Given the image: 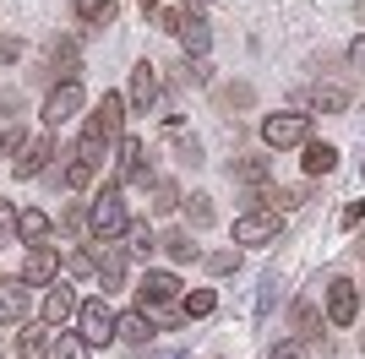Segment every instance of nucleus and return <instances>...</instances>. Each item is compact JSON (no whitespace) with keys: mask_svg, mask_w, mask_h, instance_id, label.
I'll return each mask as SVG.
<instances>
[{"mask_svg":"<svg viewBox=\"0 0 365 359\" xmlns=\"http://www.w3.org/2000/svg\"><path fill=\"white\" fill-rule=\"evenodd\" d=\"M120 131H125V98H120V93H104V98H98V109L88 115V125H82L76 158L98 169V164H104V152L120 142Z\"/></svg>","mask_w":365,"mask_h":359,"instance_id":"nucleus-1","label":"nucleus"},{"mask_svg":"<svg viewBox=\"0 0 365 359\" xmlns=\"http://www.w3.org/2000/svg\"><path fill=\"white\" fill-rule=\"evenodd\" d=\"M125 229H131V212H125L120 185H104V191L88 202V234L93 239H120Z\"/></svg>","mask_w":365,"mask_h":359,"instance_id":"nucleus-2","label":"nucleus"},{"mask_svg":"<svg viewBox=\"0 0 365 359\" xmlns=\"http://www.w3.org/2000/svg\"><path fill=\"white\" fill-rule=\"evenodd\" d=\"M76 332H82V343H88V348H98V343H109V338H120V316L109 311L104 299H82Z\"/></svg>","mask_w":365,"mask_h":359,"instance_id":"nucleus-3","label":"nucleus"},{"mask_svg":"<svg viewBox=\"0 0 365 359\" xmlns=\"http://www.w3.org/2000/svg\"><path fill=\"white\" fill-rule=\"evenodd\" d=\"M262 142L267 147H305L311 142V120L305 115H267L262 120Z\"/></svg>","mask_w":365,"mask_h":359,"instance_id":"nucleus-4","label":"nucleus"},{"mask_svg":"<svg viewBox=\"0 0 365 359\" xmlns=\"http://www.w3.org/2000/svg\"><path fill=\"white\" fill-rule=\"evenodd\" d=\"M278 239V212L273 207H251L235 218V245H267Z\"/></svg>","mask_w":365,"mask_h":359,"instance_id":"nucleus-5","label":"nucleus"},{"mask_svg":"<svg viewBox=\"0 0 365 359\" xmlns=\"http://www.w3.org/2000/svg\"><path fill=\"white\" fill-rule=\"evenodd\" d=\"M76 109H82V88H76V82H55L49 98H44V125L61 131L66 120H76Z\"/></svg>","mask_w":365,"mask_h":359,"instance_id":"nucleus-6","label":"nucleus"},{"mask_svg":"<svg viewBox=\"0 0 365 359\" xmlns=\"http://www.w3.org/2000/svg\"><path fill=\"white\" fill-rule=\"evenodd\" d=\"M354 316H360L354 283L349 278H333V283H327V321H333V327H354Z\"/></svg>","mask_w":365,"mask_h":359,"instance_id":"nucleus-7","label":"nucleus"},{"mask_svg":"<svg viewBox=\"0 0 365 359\" xmlns=\"http://www.w3.org/2000/svg\"><path fill=\"white\" fill-rule=\"evenodd\" d=\"M93 272H98V283L109 288H120L125 283V256L115 251V239H93Z\"/></svg>","mask_w":365,"mask_h":359,"instance_id":"nucleus-8","label":"nucleus"},{"mask_svg":"<svg viewBox=\"0 0 365 359\" xmlns=\"http://www.w3.org/2000/svg\"><path fill=\"white\" fill-rule=\"evenodd\" d=\"M55 272H61L55 245H33L28 261H22V283H28V288H44V283H55Z\"/></svg>","mask_w":365,"mask_h":359,"instance_id":"nucleus-9","label":"nucleus"},{"mask_svg":"<svg viewBox=\"0 0 365 359\" xmlns=\"http://www.w3.org/2000/svg\"><path fill=\"white\" fill-rule=\"evenodd\" d=\"M131 180H148V147L137 136H120V169H115V185H131Z\"/></svg>","mask_w":365,"mask_h":359,"instance_id":"nucleus-10","label":"nucleus"},{"mask_svg":"<svg viewBox=\"0 0 365 359\" xmlns=\"http://www.w3.org/2000/svg\"><path fill=\"white\" fill-rule=\"evenodd\" d=\"M28 283L22 278H0V321H22L28 327Z\"/></svg>","mask_w":365,"mask_h":359,"instance_id":"nucleus-11","label":"nucleus"},{"mask_svg":"<svg viewBox=\"0 0 365 359\" xmlns=\"http://www.w3.org/2000/svg\"><path fill=\"white\" fill-rule=\"evenodd\" d=\"M76 311H82V299H76L66 283L44 294V327H61L66 332V321H76Z\"/></svg>","mask_w":365,"mask_h":359,"instance_id":"nucleus-12","label":"nucleus"},{"mask_svg":"<svg viewBox=\"0 0 365 359\" xmlns=\"http://www.w3.org/2000/svg\"><path fill=\"white\" fill-rule=\"evenodd\" d=\"M49 158H55V131H44L38 142H28V147H22V158H16V175H22V180L44 175V169H49Z\"/></svg>","mask_w":365,"mask_h":359,"instance_id":"nucleus-13","label":"nucleus"},{"mask_svg":"<svg viewBox=\"0 0 365 359\" xmlns=\"http://www.w3.org/2000/svg\"><path fill=\"white\" fill-rule=\"evenodd\" d=\"M153 104H158V66H148V60H142L137 71H131V109H137V115H148Z\"/></svg>","mask_w":365,"mask_h":359,"instance_id":"nucleus-14","label":"nucleus"},{"mask_svg":"<svg viewBox=\"0 0 365 359\" xmlns=\"http://www.w3.org/2000/svg\"><path fill=\"white\" fill-rule=\"evenodd\" d=\"M142 305H169V299L180 294V278L175 272H142Z\"/></svg>","mask_w":365,"mask_h":359,"instance_id":"nucleus-15","label":"nucleus"},{"mask_svg":"<svg viewBox=\"0 0 365 359\" xmlns=\"http://www.w3.org/2000/svg\"><path fill=\"white\" fill-rule=\"evenodd\" d=\"M16 354H22V359H49V354H55V338H49L44 321H28V327H22V338H16Z\"/></svg>","mask_w":365,"mask_h":359,"instance_id":"nucleus-16","label":"nucleus"},{"mask_svg":"<svg viewBox=\"0 0 365 359\" xmlns=\"http://www.w3.org/2000/svg\"><path fill=\"white\" fill-rule=\"evenodd\" d=\"M49 212H38V207H22L16 212V239H28V245H49Z\"/></svg>","mask_w":365,"mask_h":359,"instance_id":"nucleus-17","label":"nucleus"},{"mask_svg":"<svg viewBox=\"0 0 365 359\" xmlns=\"http://www.w3.org/2000/svg\"><path fill=\"white\" fill-rule=\"evenodd\" d=\"M180 44L191 60H207V44H213V28L202 22V16H185V28H180Z\"/></svg>","mask_w":365,"mask_h":359,"instance_id":"nucleus-18","label":"nucleus"},{"mask_svg":"<svg viewBox=\"0 0 365 359\" xmlns=\"http://www.w3.org/2000/svg\"><path fill=\"white\" fill-rule=\"evenodd\" d=\"M300 164H305V175H333V169H338V147H333V142H305Z\"/></svg>","mask_w":365,"mask_h":359,"instance_id":"nucleus-19","label":"nucleus"},{"mask_svg":"<svg viewBox=\"0 0 365 359\" xmlns=\"http://www.w3.org/2000/svg\"><path fill=\"white\" fill-rule=\"evenodd\" d=\"M49 71L61 76V82H76V44H71V38L49 44Z\"/></svg>","mask_w":365,"mask_h":359,"instance_id":"nucleus-20","label":"nucleus"},{"mask_svg":"<svg viewBox=\"0 0 365 359\" xmlns=\"http://www.w3.org/2000/svg\"><path fill=\"white\" fill-rule=\"evenodd\" d=\"M317 109L322 115H344L349 109V88L344 82H317Z\"/></svg>","mask_w":365,"mask_h":359,"instance_id":"nucleus-21","label":"nucleus"},{"mask_svg":"<svg viewBox=\"0 0 365 359\" xmlns=\"http://www.w3.org/2000/svg\"><path fill=\"white\" fill-rule=\"evenodd\" d=\"M289 327L300 332V343H305V338H317V327H322V311L311 305V299H294V311H289Z\"/></svg>","mask_w":365,"mask_h":359,"instance_id":"nucleus-22","label":"nucleus"},{"mask_svg":"<svg viewBox=\"0 0 365 359\" xmlns=\"http://www.w3.org/2000/svg\"><path fill=\"white\" fill-rule=\"evenodd\" d=\"M120 338H125V343H153V321L142 311H125L120 316Z\"/></svg>","mask_w":365,"mask_h":359,"instance_id":"nucleus-23","label":"nucleus"},{"mask_svg":"<svg viewBox=\"0 0 365 359\" xmlns=\"http://www.w3.org/2000/svg\"><path fill=\"white\" fill-rule=\"evenodd\" d=\"M115 11H120V0H76V16L93 22V28H98V22H115Z\"/></svg>","mask_w":365,"mask_h":359,"instance_id":"nucleus-24","label":"nucleus"},{"mask_svg":"<svg viewBox=\"0 0 365 359\" xmlns=\"http://www.w3.org/2000/svg\"><path fill=\"white\" fill-rule=\"evenodd\" d=\"M218 311V294L213 288H197V294H185V321H202V316Z\"/></svg>","mask_w":365,"mask_h":359,"instance_id":"nucleus-25","label":"nucleus"},{"mask_svg":"<svg viewBox=\"0 0 365 359\" xmlns=\"http://www.w3.org/2000/svg\"><path fill=\"white\" fill-rule=\"evenodd\" d=\"M267 175H273L267 158H235V180H245V185H262Z\"/></svg>","mask_w":365,"mask_h":359,"instance_id":"nucleus-26","label":"nucleus"},{"mask_svg":"<svg viewBox=\"0 0 365 359\" xmlns=\"http://www.w3.org/2000/svg\"><path fill=\"white\" fill-rule=\"evenodd\" d=\"M180 207V185L175 180H153V212H175Z\"/></svg>","mask_w":365,"mask_h":359,"instance_id":"nucleus-27","label":"nucleus"},{"mask_svg":"<svg viewBox=\"0 0 365 359\" xmlns=\"http://www.w3.org/2000/svg\"><path fill=\"white\" fill-rule=\"evenodd\" d=\"M55 359H93V348L82 343V332H61L55 338Z\"/></svg>","mask_w":365,"mask_h":359,"instance_id":"nucleus-28","label":"nucleus"},{"mask_svg":"<svg viewBox=\"0 0 365 359\" xmlns=\"http://www.w3.org/2000/svg\"><path fill=\"white\" fill-rule=\"evenodd\" d=\"M125 234H131V256H137V261H148V256L158 251V239H153V229H148V224H131Z\"/></svg>","mask_w":365,"mask_h":359,"instance_id":"nucleus-29","label":"nucleus"},{"mask_svg":"<svg viewBox=\"0 0 365 359\" xmlns=\"http://www.w3.org/2000/svg\"><path fill=\"white\" fill-rule=\"evenodd\" d=\"M185 218H191V229H207L213 224V202H207V196H191V202H185Z\"/></svg>","mask_w":365,"mask_h":359,"instance_id":"nucleus-30","label":"nucleus"},{"mask_svg":"<svg viewBox=\"0 0 365 359\" xmlns=\"http://www.w3.org/2000/svg\"><path fill=\"white\" fill-rule=\"evenodd\" d=\"M207 76H213V66H207V60H191V55L180 60V82H191V88H202Z\"/></svg>","mask_w":365,"mask_h":359,"instance_id":"nucleus-31","label":"nucleus"},{"mask_svg":"<svg viewBox=\"0 0 365 359\" xmlns=\"http://www.w3.org/2000/svg\"><path fill=\"white\" fill-rule=\"evenodd\" d=\"M164 251L175 256V261H197V256H202L197 245H191V234H169V239H164Z\"/></svg>","mask_w":365,"mask_h":359,"instance_id":"nucleus-32","label":"nucleus"},{"mask_svg":"<svg viewBox=\"0 0 365 359\" xmlns=\"http://www.w3.org/2000/svg\"><path fill=\"white\" fill-rule=\"evenodd\" d=\"M93 175H98V169H93V164H82V158H71V164H66V185H71V191L93 185Z\"/></svg>","mask_w":365,"mask_h":359,"instance_id":"nucleus-33","label":"nucleus"},{"mask_svg":"<svg viewBox=\"0 0 365 359\" xmlns=\"http://www.w3.org/2000/svg\"><path fill=\"white\" fill-rule=\"evenodd\" d=\"M202 261H207V272H218V278H224V272L240 267V251H213V256H202Z\"/></svg>","mask_w":365,"mask_h":359,"instance_id":"nucleus-34","label":"nucleus"},{"mask_svg":"<svg viewBox=\"0 0 365 359\" xmlns=\"http://www.w3.org/2000/svg\"><path fill=\"white\" fill-rule=\"evenodd\" d=\"M11 239H16V207H11V202H0V251H6Z\"/></svg>","mask_w":365,"mask_h":359,"instance_id":"nucleus-35","label":"nucleus"},{"mask_svg":"<svg viewBox=\"0 0 365 359\" xmlns=\"http://www.w3.org/2000/svg\"><path fill=\"white\" fill-rule=\"evenodd\" d=\"M267 359H311V348L300 343V338H284V343H273V354Z\"/></svg>","mask_w":365,"mask_h":359,"instance_id":"nucleus-36","label":"nucleus"},{"mask_svg":"<svg viewBox=\"0 0 365 359\" xmlns=\"http://www.w3.org/2000/svg\"><path fill=\"white\" fill-rule=\"evenodd\" d=\"M22 147H28V136H22V125H16V131H0V158H22Z\"/></svg>","mask_w":365,"mask_h":359,"instance_id":"nucleus-37","label":"nucleus"},{"mask_svg":"<svg viewBox=\"0 0 365 359\" xmlns=\"http://www.w3.org/2000/svg\"><path fill=\"white\" fill-rule=\"evenodd\" d=\"M175 152H180L185 164H202V142L197 136H175Z\"/></svg>","mask_w":365,"mask_h":359,"instance_id":"nucleus-38","label":"nucleus"},{"mask_svg":"<svg viewBox=\"0 0 365 359\" xmlns=\"http://www.w3.org/2000/svg\"><path fill=\"white\" fill-rule=\"evenodd\" d=\"M66 267H71L76 278H88V272H93V256L88 251H71V256H66Z\"/></svg>","mask_w":365,"mask_h":359,"instance_id":"nucleus-39","label":"nucleus"},{"mask_svg":"<svg viewBox=\"0 0 365 359\" xmlns=\"http://www.w3.org/2000/svg\"><path fill=\"white\" fill-rule=\"evenodd\" d=\"M16 55H22V38H0V66H11Z\"/></svg>","mask_w":365,"mask_h":359,"instance_id":"nucleus-40","label":"nucleus"},{"mask_svg":"<svg viewBox=\"0 0 365 359\" xmlns=\"http://www.w3.org/2000/svg\"><path fill=\"white\" fill-rule=\"evenodd\" d=\"M360 218H365V202H349V207H344V218H338V224H344V229H354V224H360Z\"/></svg>","mask_w":365,"mask_h":359,"instance_id":"nucleus-41","label":"nucleus"},{"mask_svg":"<svg viewBox=\"0 0 365 359\" xmlns=\"http://www.w3.org/2000/svg\"><path fill=\"white\" fill-rule=\"evenodd\" d=\"M349 66H354V71H365V33L349 44Z\"/></svg>","mask_w":365,"mask_h":359,"instance_id":"nucleus-42","label":"nucleus"},{"mask_svg":"<svg viewBox=\"0 0 365 359\" xmlns=\"http://www.w3.org/2000/svg\"><path fill=\"white\" fill-rule=\"evenodd\" d=\"M354 16H360V22H365V0H360V6H354Z\"/></svg>","mask_w":365,"mask_h":359,"instance_id":"nucleus-43","label":"nucleus"},{"mask_svg":"<svg viewBox=\"0 0 365 359\" xmlns=\"http://www.w3.org/2000/svg\"><path fill=\"white\" fill-rule=\"evenodd\" d=\"M153 6H158V0H142V11H153Z\"/></svg>","mask_w":365,"mask_h":359,"instance_id":"nucleus-44","label":"nucleus"}]
</instances>
